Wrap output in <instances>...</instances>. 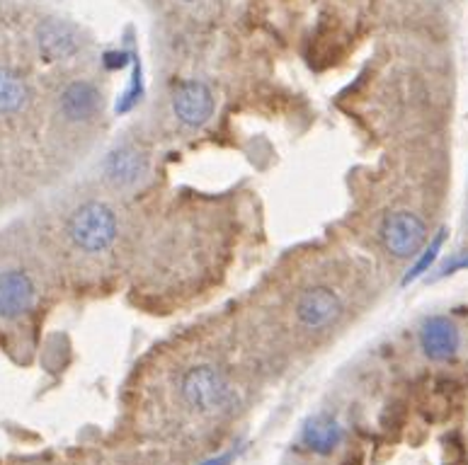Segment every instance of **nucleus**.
Listing matches in <instances>:
<instances>
[{
  "mask_svg": "<svg viewBox=\"0 0 468 465\" xmlns=\"http://www.w3.org/2000/svg\"><path fill=\"white\" fill-rule=\"evenodd\" d=\"M119 223L114 211L102 202H85L70 214L69 238L78 250L100 255L112 248L117 240Z\"/></svg>",
  "mask_w": 468,
  "mask_h": 465,
  "instance_id": "f257e3e1",
  "label": "nucleus"
},
{
  "mask_svg": "<svg viewBox=\"0 0 468 465\" xmlns=\"http://www.w3.org/2000/svg\"><path fill=\"white\" fill-rule=\"evenodd\" d=\"M180 396L192 412L199 415H217L231 405V383L217 366L202 364L185 371L180 381Z\"/></svg>",
  "mask_w": 468,
  "mask_h": 465,
  "instance_id": "f03ea898",
  "label": "nucleus"
},
{
  "mask_svg": "<svg viewBox=\"0 0 468 465\" xmlns=\"http://www.w3.org/2000/svg\"><path fill=\"white\" fill-rule=\"evenodd\" d=\"M427 240V226L412 211H393L381 223V243L396 259L415 258Z\"/></svg>",
  "mask_w": 468,
  "mask_h": 465,
  "instance_id": "7ed1b4c3",
  "label": "nucleus"
},
{
  "mask_svg": "<svg viewBox=\"0 0 468 465\" xmlns=\"http://www.w3.org/2000/svg\"><path fill=\"white\" fill-rule=\"evenodd\" d=\"M217 110V98L202 80H185L173 90V114L187 129H202Z\"/></svg>",
  "mask_w": 468,
  "mask_h": 465,
  "instance_id": "20e7f679",
  "label": "nucleus"
},
{
  "mask_svg": "<svg viewBox=\"0 0 468 465\" xmlns=\"http://www.w3.org/2000/svg\"><path fill=\"white\" fill-rule=\"evenodd\" d=\"M293 312L306 330H323L340 320L343 301L328 286H311L299 293V299L293 303Z\"/></svg>",
  "mask_w": 468,
  "mask_h": 465,
  "instance_id": "39448f33",
  "label": "nucleus"
},
{
  "mask_svg": "<svg viewBox=\"0 0 468 465\" xmlns=\"http://www.w3.org/2000/svg\"><path fill=\"white\" fill-rule=\"evenodd\" d=\"M37 289L27 271H0V318L15 320L35 306Z\"/></svg>",
  "mask_w": 468,
  "mask_h": 465,
  "instance_id": "423d86ee",
  "label": "nucleus"
},
{
  "mask_svg": "<svg viewBox=\"0 0 468 465\" xmlns=\"http://www.w3.org/2000/svg\"><path fill=\"white\" fill-rule=\"evenodd\" d=\"M459 330L444 315H432L420 327V349L430 362H449L459 352Z\"/></svg>",
  "mask_w": 468,
  "mask_h": 465,
  "instance_id": "0eeeda50",
  "label": "nucleus"
},
{
  "mask_svg": "<svg viewBox=\"0 0 468 465\" xmlns=\"http://www.w3.org/2000/svg\"><path fill=\"white\" fill-rule=\"evenodd\" d=\"M58 107H61V114L66 122L88 124V122L98 117L102 98H100V90L90 80H73V83L63 88Z\"/></svg>",
  "mask_w": 468,
  "mask_h": 465,
  "instance_id": "6e6552de",
  "label": "nucleus"
},
{
  "mask_svg": "<svg viewBox=\"0 0 468 465\" xmlns=\"http://www.w3.org/2000/svg\"><path fill=\"white\" fill-rule=\"evenodd\" d=\"M148 173V155L136 146H119L105 160V177L114 187H133Z\"/></svg>",
  "mask_w": 468,
  "mask_h": 465,
  "instance_id": "1a4fd4ad",
  "label": "nucleus"
},
{
  "mask_svg": "<svg viewBox=\"0 0 468 465\" xmlns=\"http://www.w3.org/2000/svg\"><path fill=\"white\" fill-rule=\"evenodd\" d=\"M37 44L49 61H66L80 49V35L70 22L49 20L37 32Z\"/></svg>",
  "mask_w": 468,
  "mask_h": 465,
  "instance_id": "9d476101",
  "label": "nucleus"
},
{
  "mask_svg": "<svg viewBox=\"0 0 468 465\" xmlns=\"http://www.w3.org/2000/svg\"><path fill=\"white\" fill-rule=\"evenodd\" d=\"M343 424L330 415L311 417L303 431H301V444L306 446L308 451L318 453V456H330L337 446L343 444Z\"/></svg>",
  "mask_w": 468,
  "mask_h": 465,
  "instance_id": "9b49d317",
  "label": "nucleus"
},
{
  "mask_svg": "<svg viewBox=\"0 0 468 465\" xmlns=\"http://www.w3.org/2000/svg\"><path fill=\"white\" fill-rule=\"evenodd\" d=\"M29 104V85L15 70L0 66V114H17Z\"/></svg>",
  "mask_w": 468,
  "mask_h": 465,
  "instance_id": "f8f14e48",
  "label": "nucleus"
},
{
  "mask_svg": "<svg viewBox=\"0 0 468 465\" xmlns=\"http://www.w3.org/2000/svg\"><path fill=\"white\" fill-rule=\"evenodd\" d=\"M444 238H447V230H440V233L432 238L430 248L422 252V258H420L418 262H415V267H412V269L406 274V279H403V286H408L410 281H415V279L422 277L425 271H430V267H432L434 259H437V255H440L441 245H444Z\"/></svg>",
  "mask_w": 468,
  "mask_h": 465,
  "instance_id": "ddd939ff",
  "label": "nucleus"
},
{
  "mask_svg": "<svg viewBox=\"0 0 468 465\" xmlns=\"http://www.w3.org/2000/svg\"><path fill=\"white\" fill-rule=\"evenodd\" d=\"M459 269H468V252L466 255H459V258H454L452 262L444 264L440 274H437V279L449 277V274H454V271H459Z\"/></svg>",
  "mask_w": 468,
  "mask_h": 465,
  "instance_id": "4468645a",
  "label": "nucleus"
},
{
  "mask_svg": "<svg viewBox=\"0 0 468 465\" xmlns=\"http://www.w3.org/2000/svg\"><path fill=\"white\" fill-rule=\"evenodd\" d=\"M233 456H236V453H218V456H214V459H207L204 460V463H199V465H229L233 460Z\"/></svg>",
  "mask_w": 468,
  "mask_h": 465,
  "instance_id": "2eb2a0df",
  "label": "nucleus"
},
{
  "mask_svg": "<svg viewBox=\"0 0 468 465\" xmlns=\"http://www.w3.org/2000/svg\"><path fill=\"white\" fill-rule=\"evenodd\" d=\"M182 3H197V0H182Z\"/></svg>",
  "mask_w": 468,
  "mask_h": 465,
  "instance_id": "dca6fc26",
  "label": "nucleus"
}]
</instances>
